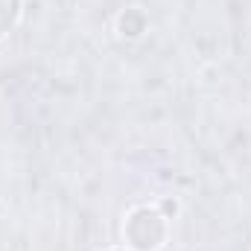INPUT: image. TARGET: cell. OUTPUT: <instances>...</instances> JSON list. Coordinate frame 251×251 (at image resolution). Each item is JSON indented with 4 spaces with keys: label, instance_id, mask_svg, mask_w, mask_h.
<instances>
[{
    "label": "cell",
    "instance_id": "1",
    "mask_svg": "<svg viewBox=\"0 0 251 251\" xmlns=\"http://www.w3.org/2000/svg\"><path fill=\"white\" fill-rule=\"evenodd\" d=\"M123 237L134 251H158L167 240V216L158 207H134L126 216Z\"/></svg>",
    "mask_w": 251,
    "mask_h": 251
},
{
    "label": "cell",
    "instance_id": "2",
    "mask_svg": "<svg viewBox=\"0 0 251 251\" xmlns=\"http://www.w3.org/2000/svg\"><path fill=\"white\" fill-rule=\"evenodd\" d=\"M146 26H149V18H146V12L137 9V6L120 12V18H117V32H120L123 38H140V35L146 32Z\"/></svg>",
    "mask_w": 251,
    "mask_h": 251
},
{
    "label": "cell",
    "instance_id": "3",
    "mask_svg": "<svg viewBox=\"0 0 251 251\" xmlns=\"http://www.w3.org/2000/svg\"><path fill=\"white\" fill-rule=\"evenodd\" d=\"M21 15V0H0V38L15 26Z\"/></svg>",
    "mask_w": 251,
    "mask_h": 251
},
{
    "label": "cell",
    "instance_id": "4",
    "mask_svg": "<svg viewBox=\"0 0 251 251\" xmlns=\"http://www.w3.org/2000/svg\"><path fill=\"white\" fill-rule=\"evenodd\" d=\"M176 210H178V201H176V199H164V201H161V213H164V216H167V213L176 216Z\"/></svg>",
    "mask_w": 251,
    "mask_h": 251
},
{
    "label": "cell",
    "instance_id": "5",
    "mask_svg": "<svg viewBox=\"0 0 251 251\" xmlns=\"http://www.w3.org/2000/svg\"><path fill=\"white\" fill-rule=\"evenodd\" d=\"M111 251H123V249H111Z\"/></svg>",
    "mask_w": 251,
    "mask_h": 251
}]
</instances>
